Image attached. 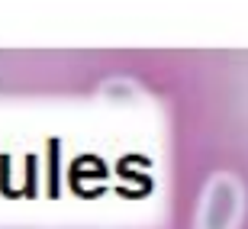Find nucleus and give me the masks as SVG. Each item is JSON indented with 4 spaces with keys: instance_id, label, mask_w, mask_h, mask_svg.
Masks as SVG:
<instances>
[{
    "instance_id": "obj_2",
    "label": "nucleus",
    "mask_w": 248,
    "mask_h": 229,
    "mask_svg": "<svg viewBox=\"0 0 248 229\" xmlns=\"http://www.w3.org/2000/svg\"><path fill=\"white\" fill-rule=\"evenodd\" d=\"M136 94L139 91L132 87V81H123V78H116V81H110L107 87H103V97L113 100V103H126V100H132Z\"/></svg>"
},
{
    "instance_id": "obj_1",
    "label": "nucleus",
    "mask_w": 248,
    "mask_h": 229,
    "mask_svg": "<svg viewBox=\"0 0 248 229\" xmlns=\"http://www.w3.org/2000/svg\"><path fill=\"white\" fill-rule=\"evenodd\" d=\"M242 210H245V191L239 178L213 174L197 210V229H239Z\"/></svg>"
}]
</instances>
